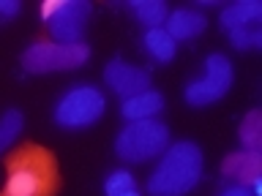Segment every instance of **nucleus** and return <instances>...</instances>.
Masks as SVG:
<instances>
[{"label":"nucleus","instance_id":"423d86ee","mask_svg":"<svg viewBox=\"0 0 262 196\" xmlns=\"http://www.w3.org/2000/svg\"><path fill=\"white\" fill-rule=\"evenodd\" d=\"M229 87H232V63H229V57L216 52L208 55V60H205V77L188 82L183 95L191 106H208L224 98Z\"/></svg>","mask_w":262,"mask_h":196},{"label":"nucleus","instance_id":"9b49d317","mask_svg":"<svg viewBox=\"0 0 262 196\" xmlns=\"http://www.w3.org/2000/svg\"><path fill=\"white\" fill-rule=\"evenodd\" d=\"M205 24H208V19L200 14V11H191V8H178V11H172L167 16V30L172 41H186V38H194L200 36V33L205 30Z\"/></svg>","mask_w":262,"mask_h":196},{"label":"nucleus","instance_id":"6ab92c4d","mask_svg":"<svg viewBox=\"0 0 262 196\" xmlns=\"http://www.w3.org/2000/svg\"><path fill=\"white\" fill-rule=\"evenodd\" d=\"M60 3H63V0H47V3L41 6V19H44V22L52 19V16L57 14V8H60Z\"/></svg>","mask_w":262,"mask_h":196},{"label":"nucleus","instance_id":"ddd939ff","mask_svg":"<svg viewBox=\"0 0 262 196\" xmlns=\"http://www.w3.org/2000/svg\"><path fill=\"white\" fill-rule=\"evenodd\" d=\"M142 44H145V52L150 55L153 60H159V63H169L172 57H175V49H178V44L172 41V36L164 28L147 30L145 38H142Z\"/></svg>","mask_w":262,"mask_h":196},{"label":"nucleus","instance_id":"aec40b11","mask_svg":"<svg viewBox=\"0 0 262 196\" xmlns=\"http://www.w3.org/2000/svg\"><path fill=\"white\" fill-rule=\"evenodd\" d=\"M16 11H19L16 0H0V16H14Z\"/></svg>","mask_w":262,"mask_h":196},{"label":"nucleus","instance_id":"4be33fe9","mask_svg":"<svg viewBox=\"0 0 262 196\" xmlns=\"http://www.w3.org/2000/svg\"><path fill=\"white\" fill-rule=\"evenodd\" d=\"M118 196H139V191L134 188V191H126V193H118Z\"/></svg>","mask_w":262,"mask_h":196},{"label":"nucleus","instance_id":"9d476101","mask_svg":"<svg viewBox=\"0 0 262 196\" xmlns=\"http://www.w3.org/2000/svg\"><path fill=\"white\" fill-rule=\"evenodd\" d=\"M161 109H164V95L159 93V90L150 87V90H145V93H139V95L123 98L120 114L128 122H134V120H153Z\"/></svg>","mask_w":262,"mask_h":196},{"label":"nucleus","instance_id":"0eeeda50","mask_svg":"<svg viewBox=\"0 0 262 196\" xmlns=\"http://www.w3.org/2000/svg\"><path fill=\"white\" fill-rule=\"evenodd\" d=\"M88 16H90V3H85V0H63L57 14L49 19V33L57 38V44H79Z\"/></svg>","mask_w":262,"mask_h":196},{"label":"nucleus","instance_id":"a211bd4d","mask_svg":"<svg viewBox=\"0 0 262 196\" xmlns=\"http://www.w3.org/2000/svg\"><path fill=\"white\" fill-rule=\"evenodd\" d=\"M134 188H137V183H134V177H131V172L118 169V172H112V175L106 177V183H104V193H106V196H118V193L134 191Z\"/></svg>","mask_w":262,"mask_h":196},{"label":"nucleus","instance_id":"39448f33","mask_svg":"<svg viewBox=\"0 0 262 196\" xmlns=\"http://www.w3.org/2000/svg\"><path fill=\"white\" fill-rule=\"evenodd\" d=\"M90 49L82 44H55V41H36L25 49L22 65L30 74H49V71H69L88 63Z\"/></svg>","mask_w":262,"mask_h":196},{"label":"nucleus","instance_id":"20e7f679","mask_svg":"<svg viewBox=\"0 0 262 196\" xmlns=\"http://www.w3.org/2000/svg\"><path fill=\"white\" fill-rule=\"evenodd\" d=\"M104 93L93 85H77L66 90L55 106V122L60 128H88L104 114Z\"/></svg>","mask_w":262,"mask_h":196},{"label":"nucleus","instance_id":"4468645a","mask_svg":"<svg viewBox=\"0 0 262 196\" xmlns=\"http://www.w3.org/2000/svg\"><path fill=\"white\" fill-rule=\"evenodd\" d=\"M131 11L139 22L145 24L147 30L153 28H161L164 22H167V3H161V0H131Z\"/></svg>","mask_w":262,"mask_h":196},{"label":"nucleus","instance_id":"f03ea898","mask_svg":"<svg viewBox=\"0 0 262 196\" xmlns=\"http://www.w3.org/2000/svg\"><path fill=\"white\" fill-rule=\"evenodd\" d=\"M202 177V150L194 142H175L161 153L159 166L147 180L150 196H186Z\"/></svg>","mask_w":262,"mask_h":196},{"label":"nucleus","instance_id":"1a4fd4ad","mask_svg":"<svg viewBox=\"0 0 262 196\" xmlns=\"http://www.w3.org/2000/svg\"><path fill=\"white\" fill-rule=\"evenodd\" d=\"M221 175L229 180H237V185H246V188L251 185V193H262V183H259L262 158H259V153L243 150V153L227 155L224 163H221Z\"/></svg>","mask_w":262,"mask_h":196},{"label":"nucleus","instance_id":"412c9836","mask_svg":"<svg viewBox=\"0 0 262 196\" xmlns=\"http://www.w3.org/2000/svg\"><path fill=\"white\" fill-rule=\"evenodd\" d=\"M219 196H254V193H251L246 185H229V188H224Z\"/></svg>","mask_w":262,"mask_h":196},{"label":"nucleus","instance_id":"f257e3e1","mask_svg":"<svg viewBox=\"0 0 262 196\" xmlns=\"http://www.w3.org/2000/svg\"><path fill=\"white\" fill-rule=\"evenodd\" d=\"M57 188V161L47 147L28 142L6 158V185L0 196H55Z\"/></svg>","mask_w":262,"mask_h":196},{"label":"nucleus","instance_id":"2eb2a0df","mask_svg":"<svg viewBox=\"0 0 262 196\" xmlns=\"http://www.w3.org/2000/svg\"><path fill=\"white\" fill-rule=\"evenodd\" d=\"M241 144L251 153H259L262 144V112L254 109L246 114V120L241 122Z\"/></svg>","mask_w":262,"mask_h":196},{"label":"nucleus","instance_id":"f3484780","mask_svg":"<svg viewBox=\"0 0 262 196\" xmlns=\"http://www.w3.org/2000/svg\"><path fill=\"white\" fill-rule=\"evenodd\" d=\"M229 41H232L235 49H259L262 46V30L254 28V24H246V28L229 30Z\"/></svg>","mask_w":262,"mask_h":196},{"label":"nucleus","instance_id":"dca6fc26","mask_svg":"<svg viewBox=\"0 0 262 196\" xmlns=\"http://www.w3.org/2000/svg\"><path fill=\"white\" fill-rule=\"evenodd\" d=\"M22 126H25L22 112H16V109H8L3 117H0V153L16 139V134L22 131Z\"/></svg>","mask_w":262,"mask_h":196},{"label":"nucleus","instance_id":"f8f14e48","mask_svg":"<svg viewBox=\"0 0 262 196\" xmlns=\"http://www.w3.org/2000/svg\"><path fill=\"white\" fill-rule=\"evenodd\" d=\"M262 16V3L259 0H241V3H229L224 11H221V28L227 33L246 28V24L257 22Z\"/></svg>","mask_w":262,"mask_h":196},{"label":"nucleus","instance_id":"6e6552de","mask_svg":"<svg viewBox=\"0 0 262 196\" xmlns=\"http://www.w3.org/2000/svg\"><path fill=\"white\" fill-rule=\"evenodd\" d=\"M104 79L118 95L131 98L139 95L145 90H150V74L145 68H137V65H128L123 57H112L104 68Z\"/></svg>","mask_w":262,"mask_h":196},{"label":"nucleus","instance_id":"7ed1b4c3","mask_svg":"<svg viewBox=\"0 0 262 196\" xmlns=\"http://www.w3.org/2000/svg\"><path fill=\"white\" fill-rule=\"evenodd\" d=\"M169 147V128L159 120H134L115 139V153L128 163H142Z\"/></svg>","mask_w":262,"mask_h":196}]
</instances>
